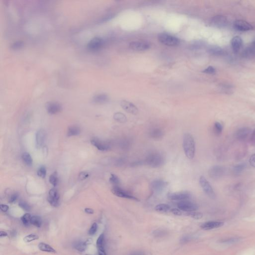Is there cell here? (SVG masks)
Returning a JSON list of instances; mask_svg holds the SVG:
<instances>
[{
    "label": "cell",
    "instance_id": "obj_1",
    "mask_svg": "<svg viewBox=\"0 0 255 255\" xmlns=\"http://www.w3.org/2000/svg\"><path fill=\"white\" fill-rule=\"evenodd\" d=\"M183 148L185 155L187 158L192 159L194 157L195 145L194 138L189 133L185 134L183 138Z\"/></svg>",
    "mask_w": 255,
    "mask_h": 255
},
{
    "label": "cell",
    "instance_id": "obj_2",
    "mask_svg": "<svg viewBox=\"0 0 255 255\" xmlns=\"http://www.w3.org/2000/svg\"><path fill=\"white\" fill-rule=\"evenodd\" d=\"M165 162V157L158 152H152L148 154L145 158V163L150 167L157 168Z\"/></svg>",
    "mask_w": 255,
    "mask_h": 255
},
{
    "label": "cell",
    "instance_id": "obj_3",
    "mask_svg": "<svg viewBox=\"0 0 255 255\" xmlns=\"http://www.w3.org/2000/svg\"><path fill=\"white\" fill-rule=\"evenodd\" d=\"M158 39L160 43L168 47L177 46L180 43L179 39L165 33L159 34Z\"/></svg>",
    "mask_w": 255,
    "mask_h": 255
},
{
    "label": "cell",
    "instance_id": "obj_4",
    "mask_svg": "<svg viewBox=\"0 0 255 255\" xmlns=\"http://www.w3.org/2000/svg\"><path fill=\"white\" fill-rule=\"evenodd\" d=\"M199 183L206 194L209 197H210V198L213 199H215L216 197L215 192L214 191L213 189L211 186L210 183L207 180H206L204 176H200V179H199Z\"/></svg>",
    "mask_w": 255,
    "mask_h": 255
},
{
    "label": "cell",
    "instance_id": "obj_5",
    "mask_svg": "<svg viewBox=\"0 0 255 255\" xmlns=\"http://www.w3.org/2000/svg\"><path fill=\"white\" fill-rule=\"evenodd\" d=\"M111 191L115 195L118 197L129 199L135 200V201H139V199L137 198V197H134L131 194H130L129 192L123 189H121V187H120L119 186H114Z\"/></svg>",
    "mask_w": 255,
    "mask_h": 255
},
{
    "label": "cell",
    "instance_id": "obj_6",
    "mask_svg": "<svg viewBox=\"0 0 255 255\" xmlns=\"http://www.w3.org/2000/svg\"><path fill=\"white\" fill-rule=\"evenodd\" d=\"M191 194L187 191L171 193L167 195L168 199L173 201H184L190 198Z\"/></svg>",
    "mask_w": 255,
    "mask_h": 255
},
{
    "label": "cell",
    "instance_id": "obj_7",
    "mask_svg": "<svg viewBox=\"0 0 255 255\" xmlns=\"http://www.w3.org/2000/svg\"><path fill=\"white\" fill-rule=\"evenodd\" d=\"M177 205L179 209L187 212L195 211L198 208L197 204L187 200L180 201Z\"/></svg>",
    "mask_w": 255,
    "mask_h": 255
},
{
    "label": "cell",
    "instance_id": "obj_8",
    "mask_svg": "<svg viewBox=\"0 0 255 255\" xmlns=\"http://www.w3.org/2000/svg\"><path fill=\"white\" fill-rule=\"evenodd\" d=\"M225 169L222 166H213L209 170V176L213 180H218L223 176Z\"/></svg>",
    "mask_w": 255,
    "mask_h": 255
},
{
    "label": "cell",
    "instance_id": "obj_9",
    "mask_svg": "<svg viewBox=\"0 0 255 255\" xmlns=\"http://www.w3.org/2000/svg\"><path fill=\"white\" fill-rule=\"evenodd\" d=\"M212 26L217 28H224L227 25V19L223 16L217 15L214 16L210 20Z\"/></svg>",
    "mask_w": 255,
    "mask_h": 255
},
{
    "label": "cell",
    "instance_id": "obj_10",
    "mask_svg": "<svg viewBox=\"0 0 255 255\" xmlns=\"http://www.w3.org/2000/svg\"><path fill=\"white\" fill-rule=\"evenodd\" d=\"M233 27L234 29L240 32H247L253 29L252 25L251 24L242 20H238L235 21Z\"/></svg>",
    "mask_w": 255,
    "mask_h": 255
},
{
    "label": "cell",
    "instance_id": "obj_11",
    "mask_svg": "<svg viewBox=\"0 0 255 255\" xmlns=\"http://www.w3.org/2000/svg\"><path fill=\"white\" fill-rule=\"evenodd\" d=\"M60 195L57 189H52L49 191V196H48V201L50 205L54 207H57L59 205Z\"/></svg>",
    "mask_w": 255,
    "mask_h": 255
},
{
    "label": "cell",
    "instance_id": "obj_12",
    "mask_svg": "<svg viewBox=\"0 0 255 255\" xmlns=\"http://www.w3.org/2000/svg\"><path fill=\"white\" fill-rule=\"evenodd\" d=\"M129 48L134 51H145L150 48V45L147 42L134 41L130 43Z\"/></svg>",
    "mask_w": 255,
    "mask_h": 255
},
{
    "label": "cell",
    "instance_id": "obj_13",
    "mask_svg": "<svg viewBox=\"0 0 255 255\" xmlns=\"http://www.w3.org/2000/svg\"><path fill=\"white\" fill-rule=\"evenodd\" d=\"M91 143L95 147L101 151H106L111 148V145L109 143L102 141L97 138H94L91 139Z\"/></svg>",
    "mask_w": 255,
    "mask_h": 255
},
{
    "label": "cell",
    "instance_id": "obj_14",
    "mask_svg": "<svg viewBox=\"0 0 255 255\" xmlns=\"http://www.w3.org/2000/svg\"><path fill=\"white\" fill-rule=\"evenodd\" d=\"M167 182L162 180H155L151 184V188L156 194L161 193L167 186Z\"/></svg>",
    "mask_w": 255,
    "mask_h": 255
},
{
    "label": "cell",
    "instance_id": "obj_15",
    "mask_svg": "<svg viewBox=\"0 0 255 255\" xmlns=\"http://www.w3.org/2000/svg\"><path fill=\"white\" fill-rule=\"evenodd\" d=\"M47 112L50 114L53 115L59 113L62 110L61 105L57 102H48L45 104Z\"/></svg>",
    "mask_w": 255,
    "mask_h": 255
},
{
    "label": "cell",
    "instance_id": "obj_16",
    "mask_svg": "<svg viewBox=\"0 0 255 255\" xmlns=\"http://www.w3.org/2000/svg\"><path fill=\"white\" fill-rule=\"evenodd\" d=\"M121 106L125 111L130 113L131 114L137 115L138 113V108L136 106L131 102H128L127 101H122L121 102Z\"/></svg>",
    "mask_w": 255,
    "mask_h": 255
},
{
    "label": "cell",
    "instance_id": "obj_17",
    "mask_svg": "<svg viewBox=\"0 0 255 255\" xmlns=\"http://www.w3.org/2000/svg\"><path fill=\"white\" fill-rule=\"evenodd\" d=\"M104 43V41L101 38L95 37L93 38L87 44L88 49L91 50H96L100 48Z\"/></svg>",
    "mask_w": 255,
    "mask_h": 255
},
{
    "label": "cell",
    "instance_id": "obj_18",
    "mask_svg": "<svg viewBox=\"0 0 255 255\" xmlns=\"http://www.w3.org/2000/svg\"><path fill=\"white\" fill-rule=\"evenodd\" d=\"M250 133L251 130L247 127H244L238 130L235 134V136L239 141H244L249 137Z\"/></svg>",
    "mask_w": 255,
    "mask_h": 255
},
{
    "label": "cell",
    "instance_id": "obj_19",
    "mask_svg": "<svg viewBox=\"0 0 255 255\" xmlns=\"http://www.w3.org/2000/svg\"><path fill=\"white\" fill-rule=\"evenodd\" d=\"M46 138V133L43 129L39 130L35 135L36 146L38 148H40L44 144Z\"/></svg>",
    "mask_w": 255,
    "mask_h": 255
},
{
    "label": "cell",
    "instance_id": "obj_20",
    "mask_svg": "<svg viewBox=\"0 0 255 255\" xmlns=\"http://www.w3.org/2000/svg\"><path fill=\"white\" fill-rule=\"evenodd\" d=\"M224 223L219 221H209L204 223L201 225L202 229L205 230H211L216 229L223 226Z\"/></svg>",
    "mask_w": 255,
    "mask_h": 255
},
{
    "label": "cell",
    "instance_id": "obj_21",
    "mask_svg": "<svg viewBox=\"0 0 255 255\" xmlns=\"http://www.w3.org/2000/svg\"><path fill=\"white\" fill-rule=\"evenodd\" d=\"M104 243V235L103 234H101L98 238L96 242V246L99 255H107L105 249Z\"/></svg>",
    "mask_w": 255,
    "mask_h": 255
},
{
    "label": "cell",
    "instance_id": "obj_22",
    "mask_svg": "<svg viewBox=\"0 0 255 255\" xmlns=\"http://www.w3.org/2000/svg\"><path fill=\"white\" fill-rule=\"evenodd\" d=\"M242 46V39L239 36H236L232 39L231 47L233 52L235 53L238 52Z\"/></svg>",
    "mask_w": 255,
    "mask_h": 255
},
{
    "label": "cell",
    "instance_id": "obj_23",
    "mask_svg": "<svg viewBox=\"0 0 255 255\" xmlns=\"http://www.w3.org/2000/svg\"><path fill=\"white\" fill-rule=\"evenodd\" d=\"M149 134L153 139L159 140L163 137L164 133L162 130L159 128H153L150 130Z\"/></svg>",
    "mask_w": 255,
    "mask_h": 255
},
{
    "label": "cell",
    "instance_id": "obj_24",
    "mask_svg": "<svg viewBox=\"0 0 255 255\" xmlns=\"http://www.w3.org/2000/svg\"><path fill=\"white\" fill-rule=\"evenodd\" d=\"M244 57H251L255 55V39L246 48L243 53Z\"/></svg>",
    "mask_w": 255,
    "mask_h": 255
},
{
    "label": "cell",
    "instance_id": "obj_25",
    "mask_svg": "<svg viewBox=\"0 0 255 255\" xmlns=\"http://www.w3.org/2000/svg\"><path fill=\"white\" fill-rule=\"evenodd\" d=\"M109 99L108 96L104 94L96 95L93 98V102L97 104H103L107 102Z\"/></svg>",
    "mask_w": 255,
    "mask_h": 255
},
{
    "label": "cell",
    "instance_id": "obj_26",
    "mask_svg": "<svg viewBox=\"0 0 255 255\" xmlns=\"http://www.w3.org/2000/svg\"><path fill=\"white\" fill-rule=\"evenodd\" d=\"M38 248L39 250L43 252L52 253H56V251L52 246H50V245H48L44 243H39L38 245Z\"/></svg>",
    "mask_w": 255,
    "mask_h": 255
},
{
    "label": "cell",
    "instance_id": "obj_27",
    "mask_svg": "<svg viewBox=\"0 0 255 255\" xmlns=\"http://www.w3.org/2000/svg\"><path fill=\"white\" fill-rule=\"evenodd\" d=\"M81 133L80 128L77 126H71L68 129L67 131V136L73 137L79 135Z\"/></svg>",
    "mask_w": 255,
    "mask_h": 255
},
{
    "label": "cell",
    "instance_id": "obj_28",
    "mask_svg": "<svg viewBox=\"0 0 255 255\" xmlns=\"http://www.w3.org/2000/svg\"><path fill=\"white\" fill-rule=\"evenodd\" d=\"M208 52L212 55L215 56H220L224 54V50L222 48L217 46H213L210 47L208 49Z\"/></svg>",
    "mask_w": 255,
    "mask_h": 255
},
{
    "label": "cell",
    "instance_id": "obj_29",
    "mask_svg": "<svg viewBox=\"0 0 255 255\" xmlns=\"http://www.w3.org/2000/svg\"><path fill=\"white\" fill-rule=\"evenodd\" d=\"M247 167L246 163L245 162L239 163L233 168V172L236 175H239L244 171Z\"/></svg>",
    "mask_w": 255,
    "mask_h": 255
},
{
    "label": "cell",
    "instance_id": "obj_30",
    "mask_svg": "<svg viewBox=\"0 0 255 255\" xmlns=\"http://www.w3.org/2000/svg\"><path fill=\"white\" fill-rule=\"evenodd\" d=\"M42 219L40 216L34 215L32 216L30 219V224L38 228L41 227L42 225Z\"/></svg>",
    "mask_w": 255,
    "mask_h": 255
},
{
    "label": "cell",
    "instance_id": "obj_31",
    "mask_svg": "<svg viewBox=\"0 0 255 255\" xmlns=\"http://www.w3.org/2000/svg\"><path fill=\"white\" fill-rule=\"evenodd\" d=\"M170 209H171V207L170 205L166 204H160L156 205L155 207L156 211L161 212H166L170 210Z\"/></svg>",
    "mask_w": 255,
    "mask_h": 255
},
{
    "label": "cell",
    "instance_id": "obj_32",
    "mask_svg": "<svg viewBox=\"0 0 255 255\" xmlns=\"http://www.w3.org/2000/svg\"><path fill=\"white\" fill-rule=\"evenodd\" d=\"M21 158L25 165L28 166H32L33 164V158L30 153H25L22 155Z\"/></svg>",
    "mask_w": 255,
    "mask_h": 255
},
{
    "label": "cell",
    "instance_id": "obj_33",
    "mask_svg": "<svg viewBox=\"0 0 255 255\" xmlns=\"http://www.w3.org/2000/svg\"><path fill=\"white\" fill-rule=\"evenodd\" d=\"M87 245H88L86 241L84 242H79L76 243L75 245L74 246V247L78 251L83 252L87 249Z\"/></svg>",
    "mask_w": 255,
    "mask_h": 255
},
{
    "label": "cell",
    "instance_id": "obj_34",
    "mask_svg": "<svg viewBox=\"0 0 255 255\" xmlns=\"http://www.w3.org/2000/svg\"><path fill=\"white\" fill-rule=\"evenodd\" d=\"M49 181L50 184L52 185L53 186H57L58 182V175H57V171H55L52 175H50L49 176Z\"/></svg>",
    "mask_w": 255,
    "mask_h": 255
},
{
    "label": "cell",
    "instance_id": "obj_35",
    "mask_svg": "<svg viewBox=\"0 0 255 255\" xmlns=\"http://www.w3.org/2000/svg\"><path fill=\"white\" fill-rule=\"evenodd\" d=\"M222 125L219 122H216L214 124L213 127L214 133L215 135L217 136H220L222 132Z\"/></svg>",
    "mask_w": 255,
    "mask_h": 255
},
{
    "label": "cell",
    "instance_id": "obj_36",
    "mask_svg": "<svg viewBox=\"0 0 255 255\" xmlns=\"http://www.w3.org/2000/svg\"><path fill=\"white\" fill-rule=\"evenodd\" d=\"M32 216L30 213H25L21 217V221L25 226H29L30 224V219Z\"/></svg>",
    "mask_w": 255,
    "mask_h": 255
},
{
    "label": "cell",
    "instance_id": "obj_37",
    "mask_svg": "<svg viewBox=\"0 0 255 255\" xmlns=\"http://www.w3.org/2000/svg\"><path fill=\"white\" fill-rule=\"evenodd\" d=\"M114 118L115 120L120 123H125L127 121V118L123 113H115L114 115Z\"/></svg>",
    "mask_w": 255,
    "mask_h": 255
},
{
    "label": "cell",
    "instance_id": "obj_38",
    "mask_svg": "<svg viewBox=\"0 0 255 255\" xmlns=\"http://www.w3.org/2000/svg\"><path fill=\"white\" fill-rule=\"evenodd\" d=\"M110 182L111 184L114 185V186H119L120 184V180L119 177L114 175V174H111L109 179Z\"/></svg>",
    "mask_w": 255,
    "mask_h": 255
},
{
    "label": "cell",
    "instance_id": "obj_39",
    "mask_svg": "<svg viewBox=\"0 0 255 255\" xmlns=\"http://www.w3.org/2000/svg\"><path fill=\"white\" fill-rule=\"evenodd\" d=\"M39 239V236L35 234H30L25 237L24 241L25 243H30Z\"/></svg>",
    "mask_w": 255,
    "mask_h": 255
},
{
    "label": "cell",
    "instance_id": "obj_40",
    "mask_svg": "<svg viewBox=\"0 0 255 255\" xmlns=\"http://www.w3.org/2000/svg\"><path fill=\"white\" fill-rule=\"evenodd\" d=\"M187 215L190 216L192 218L197 219V220L202 218L203 217V214L202 213L196 212V211H192L190 212H188Z\"/></svg>",
    "mask_w": 255,
    "mask_h": 255
},
{
    "label": "cell",
    "instance_id": "obj_41",
    "mask_svg": "<svg viewBox=\"0 0 255 255\" xmlns=\"http://www.w3.org/2000/svg\"><path fill=\"white\" fill-rule=\"evenodd\" d=\"M37 175L39 177H42L43 179L45 178L47 175V169L44 166H42L39 167L37 171Z\"/></svg>",
    "mask_w": 255,
    "mask_h": 255
},
{
    "label": "cell",
    "instance_id": "obj_42",
    "mask_svg": "<svg viewBox=\"0 0 255 255\" xmlns=\"http://www.w3.org/2000/svg\"><path fill=\"white\" fill-rule=\"evenodd\" d=\"M154 236L156 237H162L167 235V232L162 229H158L156 230L153 233Z\"/></svg>",
    "mask_w": 255,
    "mask_h": 255
},
{
    "label": "cell",
    "instance_id": "obj_43",
    "mask_svg": "<svg viewBox=\"0 0 255 255\" xmlns=\"http://www.w3.org/2000/svg\"><path fill=\"white\" fill-rule=\"evenodd\" d=\"M19 206L25 211H30L31 209L30 205L25 201H21L19 203Z\"/></svg>",
    "mask_w": 255,
    "mask_h": 255
},
{
    "label": "cell",
    "instance_id": "obj_44",
    "mask_svg": "<svg viewBox=\"0 0 255 255\" xmlns=\"http://www.w3.org/2000/svg\"><path fill=\"white\" fill-rule=\"evenodd\" d=\"M97 229H98L97 224L96 223H94L92 226H91L88 233L90 235H94L97 232Z\"/></svg>",
    "mask_w": 255,
    "mask_h": 255
},
{
    "label": "cell",
    "instance_id": "obj_45",
    "mask_svg": "<svg viewBox=\"0 0 255 255\" xmlns=\"http://www.w3.org/2000/svg\"><path fill=\"white\" fill-rule=\"evenodd\" d=\"M203 72L204 73H207V74H215L216 72V69L213 66H208V67L204 69L203 71Z\"/></svg>",
    "mask_w": 255,
    "mask_h": 255
},
{
    "label": "cell",
    "instance_id": "obj_46",
    "mask_svg": "<svg viewBox=\"0 0 255 255\" xmlns=\"http://www.w3.org/2000/svg\"><path fill=\"white\" fill-rule=\"evenodd\" d=\"M24 45V43L20 41H18V42H15L12 45H11V48L12 49H20V48H22Z\"/></svg>",
    "mask_w": 255,
    "mask_h": 255
},
{
    "label": "cell",
    "instance_id": "obj_47",
    "mask_svg": "<svg viewBox=\"0 0 255 255\" xmlns=\"http://www.w3.org/2000/svg\"><path fill=\"white\" fill-rule=\"evenodd\" d=\"M89 175L88 172H85V171H82V172L79 173L78 177H79V180H83L87 179L89 177Z\"/></svg>",
    "mask_w": 255,
    "mask_h": 255
},
{
    "label": "cell",
    "instance_id": "obj_48",
    "mask_svg": "<svg viewBox=\"0 0 255 255\" xmlns=\"http://www.w3.org/2000/svg\"><path fill=\"white\" fill-rule=\"evenodd\" d=\"M18 197H19V194H18L16 193V194H13L10 198L9 203H14V202H15L18 199Z\"/></svg>",
    "mask_w": 255,
    "mask_h": 255
},
{
    "label": "cell",
    "instance_id": "obj_49",
    "mask_svg": "<svg viewBox=\"0 0 255 255\" xmlns=\"http://www.w3.org/2000/svg\"><path fill=\"white\" fill-rule=\"evenodd\" d=\"M171 212L173 214L175 215H177V216H180V215H181V214H182L181 210L179 209L173 208L171 209Z\"/></svg>",
    "mask_w": 255,
    "mask_h": 255
},
{
    "label": "cell",
    "instance_id": "obj_50",
    "mask_svg": "<svg viewBox=\"0 0 255 255\" xmlns=\"http://www.w3.org/2000/svg\"><path fill=\"white\" fill-rule=\"evenodd\" d=\"M250 143L253 146H255V129L252 132L250 137Z\"/></svg>",
    "mask_w": 255,
    "mask_h": 255
},
{
    "label": "cell",
    "instance_id": "obj_51",
    "mask_svg": "<svg viewBox=\"0 0 255 255\" xmlns=\"http://www.w3.org/2000/svg\"><path fill=\"white\" fill-rule=\"evenodd\" d=\"M249 163L252 166L255 168V153L250 157L249 159Z\"/></svg>",
    "mask_w": 255,
    "mask_h": 255
},
{
    "label": "cell",
    "instance_id": "obj_52",
    "mask_svg": "<svg viewBox=\"0 0 255 255\" xmlns=\"http://www.w3.org/2000/svg\"><path fill=\"white\" fill-rule=\"evenodd\" d=\"M0 209L2 211H3L4 212H6L9 210V206L6 204H1Z\"/></svg>",
    "mask_w": 255,
    "mask_h": 255
},
{
    "label": "cell",
    "instance_id": "obj_53",
    "mask_svg": "<svg viewBox=\"0 0 255 255\" xmlns=\"http://www.w3.org/2000/svg\"><path fill=\"white\" fill-rule=\"evenodd\" d=\"M84 211H85V212L87 214H92L94 212V210L90 208H86L84 209Z\"/></svg>",
    "mask_w": 255,
    "mask_h": 255
},
{
    "label": "cell",
    "instance_id": "obj_54",
    "mask_svg": "<svg viewBox=\"0 0 255 255\" xmlns=\"http://www.w3.org/2000/svg\"><path fill=\"white\" fill-rule=\"evenodd\" d=\"M7 236H8V234L6 232L1 231V232H0V237H1V238L5 237Z\"/></svg>",
    "mask_w": 255,
    "mask_h": 255
},
{
    "label": "cell",
    "instance_id": "obj_55",
    "mask_svg": "<svg viewBox=\"0 0 255 255\" xmlns=\"http://www.w3.org/2000/svg\"></svg>",
    "mask_w": 255,
    "mask_h": 255
}]
</instances>
